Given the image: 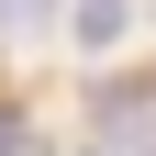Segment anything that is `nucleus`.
Returning a JSON list of instances; mask_svg holds the SVG:
<instances>
[{
    "label": "nucleus",
    "mask_w": 156,
    "mask_h": 156,
    "mask_svg": "<svg viewBox=\"0 0 156 156\" xmlns=\"http://www.w3.org/2000/svg\"><path fill=\"white\" fill-rule=\"evenodd\" d=\"M123 23H134V0H67V34L78 45H112Z\"/></svg>",
    "instance_id": "f257e3e1"
},
{
    "label": "nucleus",
    "mask_w": 156,
    "mask_h": 156,
    "mask_svg": "<svg viewBox=\"0 0 156 156\" xmlns=\"http://www.w3.org/2000/svg\"><path fill=\"white\" fill-rule=\"evenodd\" d=\"M78 156H112V145H78Z\"/></svg>",
    "instance_id": "f03ea898"
}]
</instances>
